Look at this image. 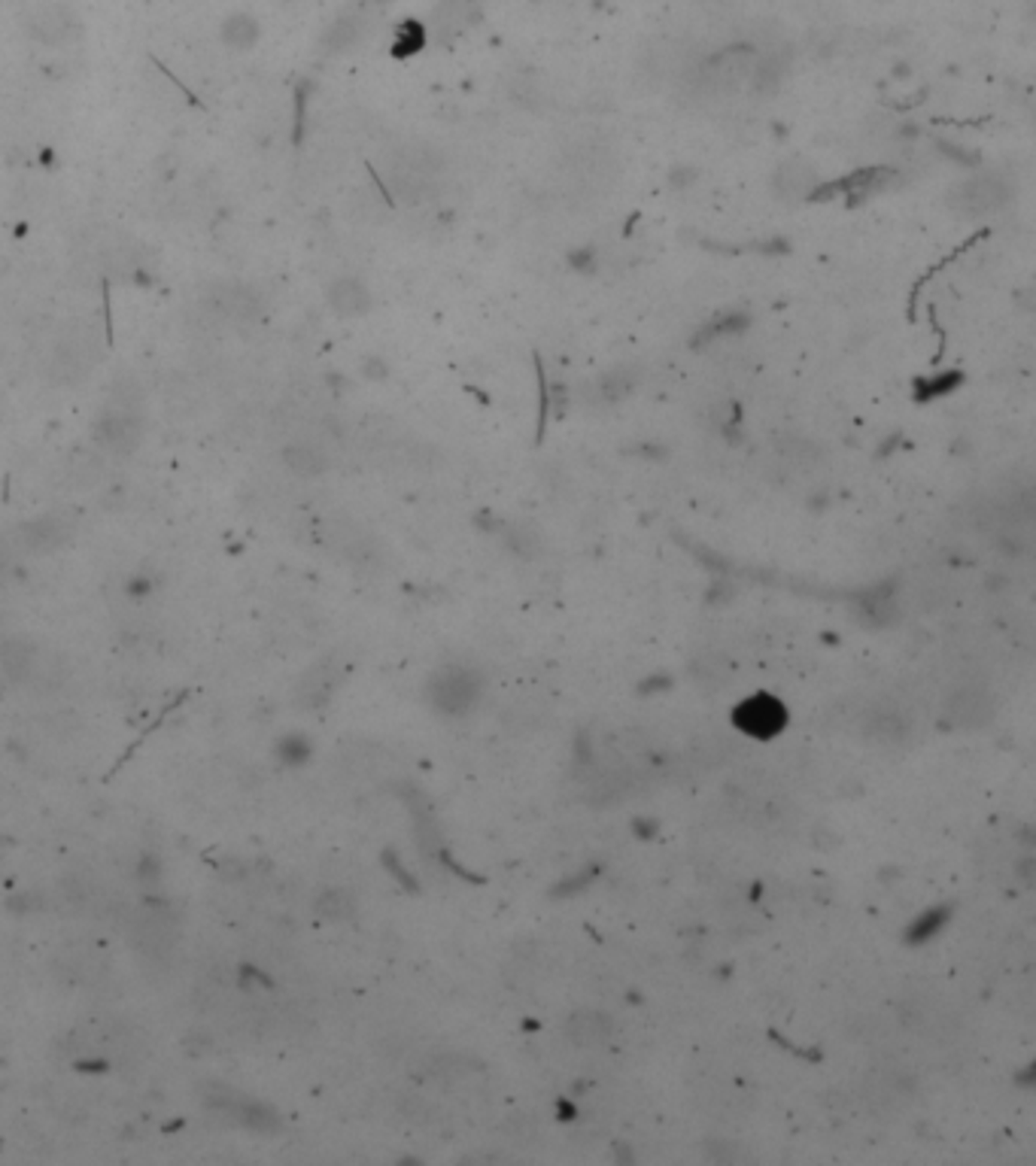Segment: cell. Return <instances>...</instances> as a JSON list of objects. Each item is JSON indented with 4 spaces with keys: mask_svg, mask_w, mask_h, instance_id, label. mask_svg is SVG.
Wrapping results in <instances>:
<instances>
[{
    "mask_svg": "<svg viewBox=\"0 0 1036 1166\" xmlns=\"http://www.w3.org/2000/svg\"><path fill=\"white\" fill-rule=\"evenodd\" d=\"M1012 198V189L997 173H981L970 176V180L958 183L948 191V204L954 213L961 216H991L1006 207V201Z\"/></svg>",
    "mask_w": 1036,
    "mask_h": 1166,
    "instance_id": "1",
    "label": "cell"
},
{
    "mask_svg": "<svg viewBox=\"0 0 1036 1166\" xmlns=\"http://www.w3.org/2000/svg\"><path fill=\"white\" fill-rule=\"evenodd\" d=\"M28 31L37 43L64 49L83 34V19H79V12L74 7L61 4V0H49V4H40L37 9H31Z\"/></svg>",
    "mask_w": 1036,
    "mask_h": 1166,
    "instance_id": "2",
    "label": "cell"
},
{
    "mask_svg": "<svg viewBox=\"0 0 1036 1166\" xmlns=\"http://www.w3.org/2000/svg\"><path fill=\"white\" fill-rule=\"evenodd\" d=\"M429 696L435 708L444 711V714H466L477 702V696H481V678L462 665H450L432 678Z\"/></svg>",
    "mask_w": 1036,
    "mask_h": 1166,
    "instance_id": "3",
    "label": "cell"
},
{
    "mask_svg": "<svg viewBox=\"0 0 1036 1166\" xmlns=\"http://www.w3.org/2000/svg\"><path fill=\"white\" fill-rule=\"evenodd\" d=\"M91 437L94 444L104 447L107 452H116V456H128L140 447L143 441V419L138 410H107L104 417L94 419L91 425Z\"/></svg>",
    "mask_w": 1036,
    "mask_h": 1166,
    "instance_id": "4",
    "label": "cell"
},
{
    "mask_svg": "<svg viewBox=\"0 0 1036 1166\" xmlns=\"http://www.w3.org/2000/svg\"><path fill=\"white\" fill-rule=\"evenodd\" d=\"M994 711H997V702H994V693L981 683H963L958 687L946 702V717L948 723H954L958 730H981L994 720Z\"/></svg>",
    "mask_w": 1036,
    "mask_h": 1166,
    "instance_id": "5",
    "label": "cell"
},
{
    "mask_svg": "<svg viewBox=\"0 0 1036 1166\" xmlns=\"http://www.w3.org/2000/svg\"><path fill=\"white\" fill-rule=\"evenodd\" d=\"M210 307L238 322H255L265 317V298L247 283H220L210 292Z\"/></svg>",
    "mask_w": 1036,
    "mask_h": 1166,
    "instance_id": "6",
    "label": "cell"
},
{
    "mask_svg": "<svg viewBox=\"0 0 1036 1166\" xmlns=\"http://www.w3.org/2000/svg\"><path fill=\"white\" fill-rule=\"evenodd\" d=\"M784 720H787V714H784V708H781V702H775L772 696H754V698H748V702L739 708V714H735V723H739V730H745L748 735H754V738H769V735H775L784 726Z\"/></svg>",
    "mask_w": 1036,
    "mask_h": 1166,
    "instance_id": "7",
    "label": "cell"
},
{
    "mask_svg": "<svg viewBox=\"0 0 1036 1166\" xmlns=\"http://www.w3.org/2000/svg\"><path fill=\"white\" fill-rule=\"evenodd\" d=\"M861 726L863 735L876 745H899L909 738V717L896 705H872Z\"/></svg>",
    "mask_w": 1036,
    "mask_h": 1166,
    "instance_id": "8",
    "label": "cell"
},
{
    "mask_svg": "<svg viewBox=\"0 0 1036 1166\" xmlns=\"http://www.w3.org/2000/svg\"><path fill=\"white\" fill-rule=\"evenodd\" d=\"M71 532H74V523L67 517L46 514V517L31 519V523L22 529V541L34 553H49V550H56V547H61L67 538H71Z\"/></svg>",
    "mask_w": 1036,
    "mask_h": 1166,
    "instance_id": "9",
    "label": "cell"
},
{
    "mask_svg": "<svg viewBox=\"0 0 1036 1166\" xmlns=\"http://www.w3.org/2000/svg\"><path fill=\"white\" fill-rule=\"evenodd\" d=\"M775 191L781 198H809L821 189V176L812 168L809 161L802 158H790L784 161L779 171H775V180H772Z\"/></svg>",
    "mask_w": 1036,
    "mask_h": 1166,
    "instance_id": "10",
    "label": "cell"
},
{
    "mask_svg": "<svg viewBox=\"0 0 1036 1166\" xmlns=\"http://www.w3.org/2000/svg\"><path fill=\"white\" fill-rule=\"evenodd\" d=\"M329 307L344 320L365 317L371 310V292L356 277H340L329 286Z\"/></svg>",
    "mask_w": 1036,
    "mask_h": 1166,
    "instance_id": "11",
    "label": "cell"
},
{
    "mask_svg": "<svg viewBox=\"0 0 1036 1166\" xmlns=\"http://www.w3.org/2000/svg\"><path fill=\"white\" fill-rule=\"evenodd\" d=\"M34 663H37V648L28 638L0 641V678L7 683H22L31 675Z\"/></svg>",
    "mask_w": 1036,
    "mask_h": 1166,
    "instance_id": "12",
    "label": "cell"
},
{
    "mask_svg": "<svg viewBox=\"0 0 1036 1166\" xmlns=\"http://www.w3.org/2000/svg\"><path fill=\"white\" fill-rule=\"evenodd\" d=\"M566 1036L578 1048H599L611 1039V1021L602 1011H575L566 1024Z\"/></svg>",
    "mask_w": 1036,
    "mask_h": 1166,
    "instance_id": "13",
    "label": "cell"
},
{
    "mask_svg": "<svg viewBox=\"0 0 1036 1166\" xmlns=\"http://www.w3.org/2000/svg\"><path fill=\"white\" fill-rule=\"evenodd\" d=\"M220 1109L228 1118H235L238 1124H243V1127L258 1130V1133L277 1130V1124H280L274 1109H268V1106L255 1103V1100H220Z\"/></svg>",
    "mask_w": 1036,
    "mask_h": 1166,
    "instance_id": "14",
    "label": "cell"
},
{
    "mask_svg": "<svg viewBox=\"0 0 1036 1166\" xmlns=\"http://www.w3.org/2000/svg\"><path fill=\"white\" fill-rule=\"evenodd\" d=\"M283 465L298 477H320L329 462H325V452L310 444V441H292L283 447Z\"/></svg>",
    "mask_w": 1036,
    "mask_h": 1166,
    "instance_id": "15",
    "label": "cell"
},
{
    "mask_svg": "<svg viewBox=\"0 0 1036 1166\" xmlns=\"http://www.w3.org/2000/svg\"><path fill=\"white\" fill-rule=\"evenodd\" d=\"M52 368H56L58 380H83V374L91 368V353L86 350V340H67V344H61Z\"/></svg>",
    "mask_w": 1036,
    "mask_h": 1166,
    "instance_id": "16",
    "label": "cell"
},
{
    "mask_svg": "<svg viewBox=\"0 0 1036 1166\" xmlns=\"http://www.w3.org/2000/svg\"><path fill=\"white\" fill-rule=\"evenodd\" d=\"M484 0H444L438 7V16H435V27H438L441 37L456 34L462 25H466L477 9H481Z\"/></svg>",
    "mask_w": 1036,
    "mask_h": 1166,
    "instance_id": "17",
    "label": "cell"
},
{
    "mask_svg": "<svg viewBox=\"0 0 1036 1166\" xmlns=\"http://www.w3.org/2000/svg\"><path fill=\"white\" fill-rule=\"evenodd\" d=\"M258 40V25H255V19L253 16H231V19H225V25H222V43L228 46V49H250L253 43Z\"/></svg>",
    "mask_w": 1036,
    "mask_h": 1166,
    "instance_id": "18",
    "label": "cell"
},
{
    "mask_svg": "<svg viewBox=\"0 0 1036 1166\" xmlns=\"http://www.w3.org/2000/svg\"><path fill=\"white\" fill-rule=\"evenodd\" d=\"M362 31H365L362 19H359V16H347V19H340V22H335V25L329 27V34H325V46H329V52H344V49H350L353 43H359Z\"/></svg>",
    "mask_w": 1036,
    "mask_h": 1166,
    "instance_id": "19",
    "label": "cell"
},
{
    "mask_svg": "<svg viewBox=\"0 0 1036 1166\" xmlns=\"http://www.w3.org/2000/svg\"><path fill=\"white\" fill-rule=\"evenodd\" d=\"M317 911L322 917H329V921H347V917H353V911H356V905H353V896L344 894V890H329V894H322L317 899Z\"/></svg>",
    "mask_w": 1036,
    "mask_h": 1166,
    "instance_id": "20",
    "label": "cell"
},
{
    "mask_svg": "<svg viewBox=\"0 0 1036 1166\" xmlns=\"http://www.w3.org/2000/svg\"><path fill=\"white\" fill-rule=\"evenodd\" d=\"M426 46V27L417 25V22H404L399 27V34L392 40V52L395 55H414Z\"/></svg>",
    "mask_w": 1036,
    "mask_h": 1166,
    "instance_id": "21",
    "label": "cell"
},
{
    "mask_svg": "<svg viewBox=\"0 0 1036 1166\" xmlns=\"http://www.w3.org/2000/svg\"><path fill=\"white\" fill-rule=\"evenodd\" d=\"M633 389V374L630 371H611L596 383V398L599 402H617Z\"/></svg>",
    "mask_w": 1036,
    "mask_h": 1166,
    "instance_id": "22",
    "label": "cell"
},
{
    "mask_svg": "<svg viewBox=\"0 0 1036 1166\" xmlns=\"http://www.w3.org/2000/svg\"><path fill=\"white\" fill-rule=\"evenodd\" d=\"M894 599H891V593H872L866 601H863V616L866 620L872 623V626H884V623H891L894 620Z\"/></svg>",
    "mask_w": 1036,
    "mask_h": 1166,
    "instance_id": "23",
    "label": "cell"
},
{
    "mask_svg": "<svg viewBox=\"0 0 1036 1166\" xmlns=\"http://www.w3.org/2000/svg\"><path fill=\"white\" fill-rule=\"evenodd\" d=\"M508 544H511L514 553L533 556V553L538 550V534H535L533 529H526V526H517V529L508 532Z\"/></svg>",
    "mask_w": 1036,
    "mask_h": 1166,
    "instance_id": "24",
    "label": "cell"
},
{
    "mask_svg": "<svg viewBox=\"0 0 1036 1166\" xmlns=\"http://www.w3.org/2000/svg\"><path fill=\"white\" fill-rule=\"evenodd\" d=\"M307 91H310L307 82H304V86H298V91H295V131H292L295 140H302V134H304V107H307Z\"/></svg>",
    "mask_w": 1036,
    "mask_h": 1166,
    "instance_id": "25",
    "label": "cell"
},
{
    "mask_svg": "<svg viewBox=\"0 0 1036 1166\" xmlns=\"http://www.w3.org/2000/svg\"><path fill=\"white\" fill-rule=\"evenodd\" d=\"M277 753L283 760H302L304 753H307V747H304V742L302 738H286V742H280V747H277Z\"/></svg>",
    "mask_w": 1036,
    "mask_h": 1166,
    "instance_id": "26",
    "label": "cell"
},
{
    "mask_svg": "<svg viewBox=\"0 0 1036 1166\" xmlns=\"http://www.w3.org/2000/svg\"><path fill=\"white\" fill-rule=\"evenodd\" d=\"M365 374H368V377H384L386 368H384V362H380V359H368V362H365Z\"/></svg>",
    "mask_w": 1036,
    "mask_h": 1166,
    "instance_id": "27",
    "label": "cell"
},
{
    "mask_svg": "<svg viewBox=\"0 0 1036 1166\" xmlns=\"http://www.w3.org/2000/svg\"><path fill=\"white\" fill-rule=\"evenodd\" d=\"M4 571H7V559L0 556V578H4Z\"/></svg>",
    "mask_w": 1036,
    "mask_h": 1166,
    "instance_id": "28",
    "label": "cell"
},
{
    "mask_svg": "<svg viewBox=\"0 0 1036 1166\" xmlns=\"http://www.w3.org/2000/svg\"><path fill=\"white\" fill-rule=\"evenodd\" d=\"M380 4H384V0H380Z\"/></svg>",
    "mask_w": 1036,
    "mask_h": 1166,
    "instance_id": "29",
    "label": "cell"
}]
</instances>
